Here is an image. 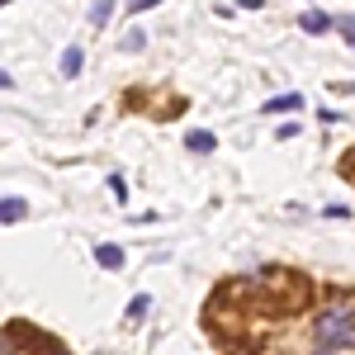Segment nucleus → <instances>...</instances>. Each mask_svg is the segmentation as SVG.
<instances>
[{"mask_svg": "<svg viewBox=\"0 0 355 355\" xmlns=\"http://www.w3.org/2000/svg\"><path fill=\"white\" fill-rule=\"evenodd\" d=\"M313 346L322 355H336V351H351L355 346V313L346 303H331L313 318Z\"/></svg>", "mask_w": 355, "mask_h": 355, "instance_id": "1", "label": "nucleus"}, {"mask_svg": "<svg viewBox=\"0 0 355 355\" xmlns=\"http://www.w3.org/2000/svg\"><path fill=\"white\" fill-rule=\"evenodd\" d=\"M299 28L318 38V33H331V28H336V19H331V15H322V10H308V15L299 19Z\"/></svg>", "mask_w": 355, "mask_h": 355, "instance_id": "2", "label": "nucleus"}, {"mask_svg": "<svg viewBox=\"0 0 355 355\" xmlns=\"http://www.w3.org/2000/svg\"><path fill=\"white\" fill-rule=\"evenodd\" d=\"M294 110H303V95H299V90H284V95L266 100V114H294Z\"/></svg>", "mask_w": 355, "mask_h": 355, "instance_id": "3", "label": "nucleus"}, {"mask_svg": "<svg viewBox=\"0 0 355 355\" xmlns=\"http://www.w3.org/2000/svg\"><path fill=\"white\" fill-rule=\"evenodd\" d=\"M95 261H100L105 270H119V266H123V251L114 242H105V246H95Z\"/></svg>", "mask_w": 355, "mask_h": 355, "instance_id": "4", "label": "nucleus"}, {"mask_svg": "<svg viewBox=\"0 0 355 355\" xmlns=\"http://www.w3.org/2000/svg\"><path fill=\"white\" fill-rule=\"evenodd\" d=\"M185 142H190V152H214V147H218V137L209 133V128H194Z\"/></svg>", "mask_w": 355, "mask_h": 355, "instance_id": "5", "label": "nucleus"}, {"mask_svg": "<svg viewBox=\"0 0 355 355\" xmlns=\"http://www.w3.org/2000/svg\"><path fill=\"white\" fill-rule=\"evenodd\" d=\"M81 48H67V53H62V76H67V81H71V76H81Z\"/></svg>", "mask_w": 355, "mask_h": 355, "instance_id": "6", "label": "nucleus"}, {"mask_svg": "<svg viewBox=\"0 0 355 355\" xmlns=\"http://www.w3.org/2000/svg\"><path fill=\"white\" fill-rule=\"evenodd\" d=\"M19 218H24V199H15V194H10V199L0 204V223H19Z\"/></svg>", "mask_w": 355, "mask_h": 355, "instance_id": "7", "label": "nucleus"}, {"mask_svg": "<svg viewBox=\"0 0 355 355\" xmlns=\"http://www.w3.org/2000/svg\"><path fill=\"white\" fill-rule=\"evenodd\" d=\"M110 15H114V0H95V5H90V24L95 28L110 24Z\"/></svg>", "mask_w": 355, "mask_h": 355, "instance_id": "8", "label": "nucleus"}, {"mask_svg": "<svg viewBox=\"0 0 355 355\" xmlns=\"http://www.w3.org/2000/svg\"><path fill=\"white\" fill-rule=\"evenodd\" d=\"M336 28H341V38L355 48V15H351V19H336Z\"/></svg>", "mask_w": 355, "mask_h": 355, "instance_id": "9", "label": "nucleus"}, {"mask_svg": "<svg viewBox=\"0 0 355 355\" xmlns=\"http://www.w3.org/2000/svg\"><path fill=\"white\" fill-rule=\"evenodd\" d=\"M152 5H162V0H128V10H133V15H142V10H152Z\"/></svg>", "mask_w": 355, "mask_h": 355, "instance_id": "10", "label": "nucleus"}, {"mask_svg": "<svg viewBox=\"0 0 355 355\" xmlns=\"http://www.w3.org/2000/svg\"><path fill=\"white\" fill-rule=\"evenodd\" d=\"M38 355H67L62 346H53V341H38Z\"/></svg>", "mask_w": 355, "mask_h": 355, "instance_id": "11", "label": "nucleus"}]
</instances>
